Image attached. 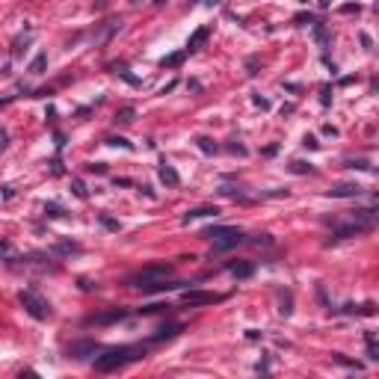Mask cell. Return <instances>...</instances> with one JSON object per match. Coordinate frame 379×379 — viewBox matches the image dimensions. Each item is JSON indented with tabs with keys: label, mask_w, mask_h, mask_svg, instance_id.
<instances>
[{
	"label": "cell",
	"mask_w": 379,
	"mask_h": 379,
	"mask_svg": "<svg viewBox=\"0 0 379 379\" xmlns=\"http://www.w3.org/2000/svg\"><path fill=\"white\" fill-rule=\"evenodd\" d=\"M139 359H145V346H139V344L113 346V350H104L101 356H95V370L110 373V370H119L124 364L139 362Z\"/></svg>",
	"instance_id": "cell-1"
},
{
	"label": "cell",
	"mask_w": 379,
	"mask_h": 379,
	"mask_svg": "<svg viewBox=\"0 0 379 379\" xmlns=\"http://www.w3.org/2000/svg\"><path fill=\"white\" fill-rule=\"evenodd\" d=\"M172 273H175L172 264H148V267H142L139 273L128 276V285L137 288V291H142V293H148V288H154L157 281H166Z\"/></svg>",
	"instance_id": "cell-2"
},
{
	"label": "cell",
	"mask_w": 379,
	"mask_h": 379,
	"mask_svg": "<svg viewBox=\"0 0 379 379\" xmlns=\"http://www.w3.org/2000/svg\"><path fill=\"white\" fill-rule=\"evenodd\" d=\"M205 237L210 240L213 252H228V249H234V246H240L246 240L240 228H231V225H213V228L205 231Z\"/></svg>",
	"instance_id": "cell-3"
},
{
	"label": "cell",
	"mask_w": 379,
	"mask_h": 379,
	"mask_svg": "<svg viewBox=\"0 0 379 379\" xmlns=\"http://www.w3.org/2000/svg\"><path fill=\"white\" fill-rule=\"evenodd\" d=\"M18 299H21V305L27 308V314H30L33 320H48V317L53 314L51 305H48V302H45L36 291H21V293H18Z\"/></svg>",
	"instance_id": "cell-4"
},
{
	"label": "cell",
	"mask_w": 379,
	"mask_h": 379,
	"mask_svg": "<svg viewBox=\"0 0 379 379\" xmlns=\"http://www.w3.org/2000/svg\"><path fill=\"white\" fill-rule=\"evenodd\" d=\"M95 353H101V346L92 338H80V341H71L69 344V359H74V362H83V359L95 356Z\"/></svg>",
	"instance_id": "cell-5"
},
{
	"label": "cell",
	"mask_w": 379,
	"mask_h": 379,
	"mask_svg": "<svg viewBox=\"0 0 379 379\" xmlns=\"http://www.w3.org/2000/svg\"><path fill=\"white\" fill-rule=\"evenodd\" d=\"M124 317H131V308H110V311L86 317V326H110V323H119Z\"/></svg>",
	"instance_id": "cell-6"
},
{
	"label": "cell",
	"mask_w": 379,
	"mask_h": 379,
	"mask_svg": "<svg viewBox=\"0 0 379 379\" xmlns=\"http://www.w3.org/2000/svg\"><path fill=\"white\" fill-rule=\"evenodd\" d=\"M223 293H207V291H184L181 293V302L184 305H213V302H223Z\"/></svg>",
	"instance_id": "cell-7"
},
{
	"label": "cell",
	"mask_w": 379,
	"mask_h": 379,
	"mask_svg": "<svg viewBox=\"0 0 379 379\" xmlns=\"http://www.w3.org/2000/svg\"><path fill=\"white\" fill-rule=\"evenodd\" d=\"M362 190L359 184H335V187L329 190V196L332 199H356V196H362Z\"/></svg>",
	"instance_id": "cell-8"
},
{
	"label": "cell",
	"mask_w": 379,
	"mask_h": 379,
	"mask_svg": "<svg viewBox=\"0 0 379 379\" xmlns=\"http://www.w3.org/2000/svg\"><path fill=\"white\" fill-rule=\"evenodd\" d=\"M216 213H219V210H216L213 205H202V207H193V210H187L181 223H193V219H205V216H216Z\"/></svg>",
	"instance_id": "cell-9"
},
{
	"label": "cell",
	"mask_w": 379,
	"mask_h": 379,
	"mask_svg": "<svg viewBox=\"0 0 379 379\" xmlns=\"http://www.w3.org/2000/svg\"><path fill=\"white\" fill-rule=\"evenodd\" d=\"M228 273L237 278H249L255 273V264L252 261H234V264H228Z\"/></svg>",
	"instance_id": "cell-10"
},
{
	"label": "cell",
	"mask_w": 379,
	"mask_h": 379,
	"mask_svg": "<svg viewBox=\"0 0 379 379\" xmlns=\"http://www.w3.org/2000/svg\"><path fill=\"white\" fill-rule=\"evenodd\" d=\"M207 36H210V27H199L196 33L190 36V42H187V48H184V51H187V53L199 51V48H202V45L207 42Z\"/></svg>",
	"instance_id": "cell-11"
},
{
	"label": "cell",
	"mask_w": 379,
	"mask_h": 379,
	"mask_svg": "<svg viewBox=\"0 0 379 379\" xmlns=\"http://www.w3.org/2000/svg\"><path fill=\"white\" fill-rule=\"evenodd\" d=\"M160 181H163V184H169V187H178V184H181L178 172H175V169L169 166V163H166V160L160 163Z\"/></svg>",
	"instance_id": "cell-12"
},
{
	"label": "cell",
	"mask_w": 379,
	"mask_h": 379,
	"mask_svg": "<svg viewBox=\"0 0 379 379\" xmlns=\"http://www.w3.org/2000/svg\"><path fill=\"white\" fill-rule=\"evenodd\" d=\"M181 323H169V326H160L154 332V338H151V341H169V338H175V335H178V332H181Z\"/></svg>",
	"instance_id": "cell-13"
},
{
	"label": "cell",
	"mask_w": 379,
	"mask_h": 379,
	"mask_svg": "<svg viewBox=\"0 0 379 379\" xmlns=\"http://www.w3.org/2000/svg\"><path fill=\"white\" fill-rule=\"evenodd\" d=\"M51 252H53V255H77L80 246L71 243V240H62V243H56V246H51Z\"/></svg>",
	"instance_id": "cell-14"
},
{
	"label": "cell",
	"mask_w": 379,
	"mask_h": 379,
	"mask_svg": "<svg viewBox=\"0 0 379 379\" xmlns=\"http://www.w3.org/2000/svg\"><path fill=\"white\" fill-rule=\"evenodd\" d=\"M364 344H367V359L379 362V346H376V335L373 332H364Z\"/></svg>",
	"instance_id": "cell-15"
},
{
	"label": "cell",
	"mask_w": 379,
	"mask_h": 379,
	"mask_svg": "<svg viewBox=\"0 0 379 379\" xmlns=\"http://www.w3.org/2000/svg\"><path fill=\"white\" fill-rule=\"evenodd\" d=\"M311 27H314V39H317V45H320V48H329V30H326V27H323L320 21H314Z\"/></svg>",
	"instance_id": "cell-16"
},
{
	"label": "cell",
	"mask_w": 379,
	"mask_h": 379,
	"mask_svg": "<svg viewBox=\"0 0 379 379\" xmlns=\"http://www.w3.org/2000/svg\"><path fill=\"white\" fill-rule=\"evenodd\" d=\"M184 56H187V51H178V53H172V56H163L160 66H163V69H178V66L184 62Z\"/></svg>",
	"instance_id": "cell-17"
},
{
	"label": "cell",
	"mask_w": 379,
	"mask_h": 379,
	"mask_svg": "<svg viewBox=\"0 0 379 379\" xmlns=\"http://www.w3.org/2000/svg\"><path fill=\"white\" fill-rule=\"evenodd\" d=\"M45 66H48V53H36V59L30 62V74H45Z\"/></svg>",
	"instance_id": "cell-18"
},
{
	"label": "cell",
	"mask_w": 379,
	"mask_h": 379,
	"mask_svg": "<svg viewBox=\"0 0 379 379\" xmlns=\"http://www.w3.org/2000/svg\"><path fill=\"white\" fill-rule=\"evenodd\" d=\"M134 116H137V110H134V107H121L113 121H116V124H131V121H134Z\"/></svg>",
	"instance_id": "cell-19"
},
{
	"label": "cell",
	"mask_w": 379,
	"mask_h": 379,
	"mask_svg": "<svg viewBox=\"0 0 379 379\" xmlns=\"http://www.w3.org/2000/svg\"><path fill=\"white\" fill-rule=\"evenodd\" d=\"M199 148H202L205 154H216V142L207 139V137H199Z\"/></svg>",
	"instance_id": "cell-20"
},
{
	"label": "cell",
	"mask_w": 379,
	"mask_h": 379,
	"mask_svg": "<svg viewBox=\"0 0 379 379\" xmlns=\"http://www.w3.org/2000/svg\"><path fill=\"white\" fill-rule=\"evenodd\" d=\"M332 362L344 364V367H353V370H362V364H359V362H350V359H344L341 353H332Z\"/></svg>",
	"instance_id": "cell-21"
},
{
	"label": "cell",
	"mask_w": 379,
	"mask_h": 379,
	"mask_svg": "<svg viewBox=\"0 0 379 379\" xmlns=\"http://www.w3.org/2000/svg\"><path fill=\"white\" fill-rule=\"evenodd\" d=\"M45 216H51V219H56V216H66V210L56 205V202H51V205H45Z\"/></svg>",
	"instance_id": "cell-22"
},
{
	"label": "cell",
	"mask_w": 379,
	"mask_h": 379,
	"mask_svg": "<svg viewBox=\"0 0 379 379\" xmlns=\"http://www.w3.org/2000/svg\"><path fill=\"white\" fill-rule=\"evenodd\" d=\"M291 169H293V172H296V175H305V172H314V169H311V163H302V160H296V163H291Z\"/></svg>",
	"instance_id": "cell-23"
},
{
	"label": "cell",
	"mask_w": 379,
	"mask_h": 379,
	"mask_svg": "<svg viewBox=\"0 0 379 379\" xmlns=\"http://www.w3.org/2000/svg\"><path fill=\"white\" fill-rule=\"evenodd\" d=\"M71 187H74V196H77V199H86V187H83V181H71Z\"/></svg>",
	"instance_id": "cell-24"
},
{
	"label": "cell",
	"mask_w": 379,
	"mask_h": 379,
	"mask_svg": "<svg viewBox=\"0 0 379 379\" xmlns=\"http://www.w3.org/2000/svg\"><path fill=\"white\" fill-rule=\"evenodd\" d=\"M293 24H299V27H305V24H314V15H311V12H308V15H296V18H293Z\"/></svg>",
	"instance_id": "cell-25"
},
{
	"label": "cell",
	"mask_w": 379,
	"mask_h": 379,
	"mask_svg": "<svg viewBox=\"0 0 379 379\" xmlns=\"http://www.w3.org/2000/svg\"><path fill=\"white\" fill-rule=\"evenodd\" d=\"M101 225H107L110 231H119V223H116V219H110L107 213H101Z\"/></svg>",
	"instance_id": "cell-26"
},
{
	"label": "cell",
	"mask_w": 379,
	"mask_h": 379,
	"mask_svg": "<svg viewBox=\"0 0 379 379\" xmlns=\"http://www.w3.org/2000/svg\"><path fill=\"white\" fill-rule=\"evenodd\" d=\"M346 166H350V169H370L367 160H346Z\"/></svg>",
	"instance_id": "cell-27"
},
{
	"label": "cell",
	"mask_w": 379,
	"mask_h": 379,
	"mask_svg": "<svg viewBox=\"0 0 379 379\" xmlns=\"http://www.w3.org/2000/svg\"><path fill=\"white\" fill-rule=\"evenodd\" d=\"M86 169H89V172H95V175H104V172H107V166H104V163H89Z\"/></svg>",
	"instance_id": "cell-28"
},
{
	"label": "cell",
	"mask_w": 379,
	"mask_h": 379,
	"mask_svg": "<svg viewBox=\"0 0 379 379\" xmlns=\"http://www.w3.org/2000/svg\"><path fill=\"white\" fill-rule=\"evenodd\" d=\"M107 142H110V145H116V148H119V145H121V148H131V142H128V139H116V137H113V139H107Z\"/></svg>",
	"instance_id": "cell-29"
},
{
	"label": "cell",
	"mask_w": 379,
	"mask_h": 379,
	"mask_svg": "<svg viewBox=\"0 0 379 379\" xmlns=\"http://www.w3.org/2000/svg\"><path fill=\"white\" fill-rule=\"evenodd\" d=\"M302 145H305V148H311V151H314V148H317L320 142H317V139H314V137H311V134H308V137L302 139Z\"/></svg>",
	"instance_id": "cell-30"
},
{
	"label": "cell",
	"mask_w": 379,
	"mask_h": 379,
	"mask_svg": "<svg viewBox=\"0 0 379 379\" xmlns=\"http://www.w3.org/2000/svg\"><path fill=\"white\" fill-rule=\"evenodd\" d=\"M6 145H9V134L0 131V151H6Z\"/></svg>",
	"instance_id": "cell-31"
},
{
	"label": "cell",
	"mask_w": 379,
	"mask_h": 379,
	"mask_svg": "<svg viewBox=\"0 0 379 379\" xmlns=\"http://www.w3.org/2000/svg\"><path fill=\"white\" fill-rule=\"evenodd\" d=\"M323 134H326V137H338V128H332V124H323Z\"/></svg>",
	"instance_id": "cell-32"
},
{
	"label": "cell",
	"mask_w": 379,
	"mask_h": 379,
	"mask_svg": "<svg viewBox=\"0 0 379 379\" xmlns=\"http://www.w3.org/2000/svg\"><path fill=\"white\" fill-rule=\"evenodd\" d=\"M252 101L258 104L261 110H267V107H270V101H264V98H261V95H255V98H252Z\"/></svg>",
	"instance_id": "cell-33"
},
{
	"label": "cell",
	"mask_w": 379,
	"mask_h": 379,
	"mask_svg": "<svg viewBox=\"0 0 379 379\" xmlns=\"http://www.w3.org/2000/svg\"><path fill=\"white\" fill-rule=\"evenodd\" d=\"M341 12H344V15H350V12H362V6H359V3H356V6H344Z\"/></svg>",
	"instance_id": "cell-34"
},
{
	"label": "cell",
	"mask_w": 379,
	"mask_h": 379,
	"mask_svg": "<svg viewBox=\"0 0 379 379\" xmlns=\"http://www.w3.org/2000/svg\"><path fill=\"white\" fill-rule=\"evenodd\" d=\"M202 3H207V6H216V3H223V0H202Z\"/></svg>",
	"instance_id": "cell-35"
},
{
	"label": "cell",
	"mask_w": 379,
	"mask_h": 379,
	"mask_svg": "<svg viewBox=\"0 0 379 379\" xmlns=\"http://www.w3.org/2000/svg\"><path fill=\"white\" fill-rule=\"evenodd\" d=\"M329 3H332V0H320V6H323V9H326Z\"/></svg>",
	"instance_id": "cell-36"
},
{
	"label": "cell",
	"mask_w": 379,
	"mask_h": 379,
	"mask_svg": "<svg viewBox=\"0 0 379 379\" xmlns=\"http://www.w3.org/2000/svg\"><path fill=\"white\" fill-rule=\"evenodd\" d=\"M163 3H166V0H154V6H163Z\"/></svg>",
	"instance_id": "cell-37"
},
{
	"label": "cell",
	"mask_w": 379,
	"mask_h": 379,
	"mask_svg": "<svg viewBox=\"0 0 379 379\" xmlns=\"http://www.w3.org/2000/svg\"><path fill=\"white\" fill-rule=\"evenodd\" d=\"M134 3H142V0H134Z\"/></svg>",
	"instance_id": "cell-38"
}]
</instances>
